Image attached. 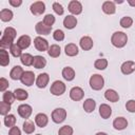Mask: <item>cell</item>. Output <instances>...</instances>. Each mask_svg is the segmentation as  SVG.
I'll return each instance as SVG.
<instances>
[{
    "instance_id": "6da1fadb",
    "label": "cell",
    "mask_w": 135,
    "mask_h": 135,
    "mask_svg": "<svg viewBox=\"0 0 135 135\" xmlns=\"http://www.w3.org/2000/svg\"><path fill=\"white\" fill-rule=\"evenodd\" d=\"M127 42H128V36H127L126 33L118 31V32H115V33L112 34L111 43H112L115 47L121 49V47L126 46Z\"/></svg>"
},
{
    "instance_id": "7a4b0ae2",
    "label": "cell",
    "mask_w": 135,
    "mask_h": 135,
    "mask_svg": "<svg viewBox=\"0 0 135 135\" xmlns=\"http://www.w3.org/2000/svg\"><path fill=\"white\" fill-rule=\"evenodd\" d=\"M89 84L91 86L92 90L94 91H99L103 88L104 85V79L101 75L99 74H93L91 77H90V80H89Z\"/></svg>"
},
{
    "instance_id": "3957f363",
    "label": "cell",
    "mask_w": 135,
    "mask_h": 135,
    "mask_svg": "<svg viewBox=\"0 0 135 135\" xmlns=\"http://www.w3.org/2000/svg\"><path fill=\"white\" fill-rule=\"evenodd\" d=\"M65 90H66V86L64 82H62L61 80H55L51 85L50 92L54 96H61L65 93Z\"/></svg>"
},
{
    "instance_id": "277c9868",
    "label": "cell",
    "mask_w": 135,
    "mask_h": 135,
    "mask_svg": "<svg viewBox=\"0 0 135 135\" xmlns=\"http://www.w3.org/2000/svg\"><path fill=\"white\" fill-rule=\"evenodd\" d=\"M51 117L55 123H61L66 118V110H64L63 108H56L55 110H53Z\"/></svg>"
},
{
    "instance_id": "5b68a950",
    "label": "cell",
    "mask_w": 135,
    "mask_h": 135,
    "mask_svg": "<svg viewBox=\"0 0 135 135\" xmlns=\"http://www.w3.org/2000/svg\"><path fill=\"white\" fill-rule=\"evenodd\" d=\"M34 46L39 52H45V51H49L50 49L49 41L41 36H37L36 38H34Z\"/></svg>"
},
{
    "instance_id": "8992f818",
    "label": "cell",
    "mask_w": 135,
    "mask_h": 135,
    "mask_svg": "<svg viewBox=\"0 0 135 135\" xmlns=\"http://www.w3.org/2000/svg\"><path fill=\"white\" fill-rule=\"evenodd\" d=\"M30 11L34 16H40L45 12V4L42 1H36L31 4Z\"/></svg>"
},
{
    "instance_id": "52a82bcc",
    "label": "cell",
    "mask_w": 135,
    "mask_h": 135,
    "mask_svg": "<svg viewBox=\"0 0 135 135\" xmlns=\"http://www.w3.org/2000/svg\"><path fill=\"white\" fill-rule=\"evenodd\" d=\"M21 83L26 85V86H31L34 84V82H36V78H35V74L32 71H24L21 79H20Z\"/></svg>"
},
{
    "instance_id": "ba28073f",
    "label": "cell",
    "mask_w": 135,
    "mask_h": 135,
    "mask_svg": "<svg viewBox=\"0 0 135 135\" xmlns=\"http://www.w3.org/2000/svg\"><path fill=\"white\" fill-rule=\"evenodd\" d=\"M17 112H18V115H19L21 118L27 119V118L32 115L33 108H32L30 104H27V103H22V104H20V105L17 108Z\"/></svg>"
},
{
    "instance_id": "9c48e42d",
    "label": "cell",
    "mask_w": 135,
    "mask_h": 135,
    "mask_svg": "<svg viewBox=\"0 0 135 135\" xmlns=\"http://www.w3.org/2000/svg\"><path fill=\"white\" fill-rule=\"evenodd\" d=\"M68 9L69 12L73 15V16H76V15H79L82 13V4L77 1V0H72L69 2V5H68Z\"/></svg>"
},
{
    "instance_id": "30bf717a",
    "label": "cell",
    "mask_w": 135,
    "mask_h": 135,
    "mask_svg": "<svg viewBox=\"0 0 135 135\" xmlns=\"http://www.w3.org/2000/svg\"><path fill=\"white\" fill-rule=\"evenodd\" d=\"M35 31H36V33H37L39 36L42 37V36L50 35L51 32H52V27L45 25L42 21H39V22H37L36 25H35Z\"/></svg>"
},
{
    "instance_id": "8fae6325",
    "label": "cell",
    "mask_w": 135,
    "mask_h": 135,
    "mask_svg": "<svg viewBox=\"0 0 135 135\" xmlns=\"http://www.w3.org/2000/svg\"><path fill=\"white\" fill-rule=\"evenodd\" d=\"M84 92L80 86H73L70 90V98L74 101H79L83 98Z\"/></svg>"
},
{
    "instance_id": "7c38bea8",
    "label": "cell",
    "mask_w": 135,
    "mask_h": 135,
    "mask_svg": "<svg viewBox=\"0 0 135 135\" xmlns=\"http://www.w3.org/2000/svg\"><path fill=\"white\" fill-rule=\"evenodd\" d=\"M120 71L123 75H130L135 71V61L127 60L120 65Z\"/></svg>"
},
{
    "instance_id": "4fadbf2b",
    "label": "cell",
    "mask_w": 135,
    "mask_h": 135,
    "mask_svg": "<svg viewBox=\"0 0 135 135\" xmlns=\"http://www.w3.org/2000/svg\"><path fill=\"white\" fill-rule=\"evenodd\" d=\"M49 81H50V76L47 73H41L37 76L36 78V85L39 88V89H44L47 84H49Z\"/></svg>"
},
{
    "instance_id": "5bb4252c",
    "label": "cell",
    "mask_w": 135,
    "mask_h": 135,
    "mask_svg": "<svg viewBox=\"0 0 135 135\" xmlns=\"http://www.w3.org/2000/svg\"><path fill=\"white\" fill-rule=\"evenodd\" d=\"M79 45L83 51H90L93 47L94 42H93V39L90 36H83V37L80 38Z\"/></svg>"
},
{
    "instance_id": "9a60e30c",
    "label": "cell",
    "mask_w": 135,
    "mask_h": 135,
    "mask_svg": "<svg viewBox=\"0 0 135 135\" xmlns=\"http://www.w3.org/2000/svg\"><path fill=\"white\" fill-rule=\"evenodd\" d=\"M77 25V18L73 15H68L63 19V26L68 30H73Z\"/></svg>"
},
{
    "instance_id": "2e32d148",
    "label": "cell",
    "mask_w": 135,
    "mask_h": 135,
    "mask_svg": "<svg viewBox=\"0 0 135 135\" xmlns=\"http://www.w3.org/2000/svg\"><path fill=\"white\" fill-rule=\"evenodd\" d=\"M31 42H32V39H31V37L28 35H22V36H20L18 38L16 43L21 50H25L31 45Z\"/></svg>"
},
{
    "instance_id": "e0dca14e",
    "label": "cell",
    "mask_w": 135,
    "mask_h": 135,
    "mask_svg": "<svg viewBox=\"0 0 135 135\" xmlns=\"http://www.w3.org/2000/svg\"><path fill=\"white\" fill-rule=\"evenodd\" d=\"M127 127H128V120L124 117H116L113 120V128L115 130L121 131V130H124Z\"/></svg>"
},
{
    "instance_id": "ac0fdd59",
    "label": "cell",
    "mask_w": 135,
    "mask_h": 135,
    "mask_svg": "<svg viewBox=\"0 0 135 135\" xmlns=\"http://www.w3.org/2000/svg\"><path fill=\"white\" fill-rule=\"evenodd\" d=\"M102 12L107 15H113L116 12V6H115V2L113 1H104L102 3Z\"/></svg>"
},
{
    "instance_id": "d6986e66",
    "label": "cell",
    "mask_w": 135,
    "mask_h": 135,
    "mask_svg": "<svg viewBox=\"0 0 135 135\" xmlns=\"http://www.w3.org/2000/svg\"><path fill=\"white\" fill-rule=\"evenodd\" d=\"M99 115L103 119H108L112 115V108L107 103H101L99 107Z\"/></svg>"
},
{
    "instance_id": "ffe728a7",
    "label": "cell",
    "mask_w": 135,
    "mask_h": 135,
    "mask_svg": "<svg viewBox=\"0 0 135 135\" xmlns=\"http://www.w3.org/2000/svg\"><path fill=\"white\" fill-rule=\"evenodd\" d=\"M35 123L39 128H44L49 123V117H47V115L44 114V113H38L35 116Z\"/></svg>"
},
{
    "instance_id": "44dd1931",
    "label": "cell",
    "mask_w": 135,
    "mask_h": 135,
    "mask_svg": "<svg viewBox=\"0 0 135 135\" xmlns=\"http://www.w3.org/2000/svg\"><path fill=\"white\" fill-rule=\"evenodd\" d=\"M23 73H24V71L20 65H15L9 72V77L13 80H20Z\"/></svg>"
},
{
    "instance_id": "7402d4cb",
    "label": "cell",
    "mask_w": 135,
    "mask_h": 135,
    "mask_svg": "<svg viewBox=\"0 0 135 135\" xmlns=\"http://www.w3.org/2000/svg\"><path fill=\"white\" fill-rule=\"evenodd\" d=\"M64 53L69 57H74V56L78 55L79 50H78V46L75 43H69L64 46Z\"/></svg>"
},
{
    "instance_id": "603a6c76",
    "label": "cell",
    "mask_w": 135,
    "mask_h": 135,
    "mask_svg": "<svg viewBox=\"0 0 135 135\" xmlns=\"http://www.w3.org/2000/svg\"><path fill=\"white\" fill-rule=\"evenodd\" d=\"M104 98L108 100V101H111V102H117L119 100V95L118 93L113 90V89H108L105 92H104Z\"/></svg>"
},
{
    "instance_id": "cb8c5ba5",
    "label": "cell",
    "mask_w": 135,
    "mask_h": 135,
    "mask_svg": "<svg viewBox=\"0 0 135 135\" xmlns=\"http://www.w3.org/2000/svg\"><path fill=\"white\" fill-rule=\"evenodd\" d=\"M62 77L66 80V81H72L74 78H75V71L73 68L71 66H65L62 69Z\"/></svg>"
},
{
    "instance_id": "d4e9b609",
    "label": "cell",
    "mask_w": 135,
    "mask_h": 135,
    "mask_svg": "<svg viewBox=\"0 0 135 135\" xmlns=\"http://www.w3.org/2000/svg\"><path fill=\"white\" fill-rule=\"evenodd\" d=\"M46 65V59L43 56L36 55L34 56V61H33V66L36 69H43Z\"/></svg>"
},
{
    "instance_id": "484cf974",
    "label": "cell",
    "mask_w": 135,
    "mask_h": 135,
    "mask_svg": "<svg viewBox=\"0 0 135 135\" xmlns=\"http://www.w3.org/2000/svg\"><path fill=\"white\" fill-rule=\"evenodd\" d=\"M95 108H96V101L93 98H88V99L84 100V102H83V110L86 113L94 112Z\"/></svg>"
},
{
    "instance_id": "4316f807",
    "label": "cell",
    "mask_w": 135,
    "mask_h": 135,
    "mask_svg": "<svg viewBox=\"0 0 135 135\" xmlns=\"http://www.w3.org/2000/svg\"><path fill=\"white\" fill-rule=\"evenodd\" d=\"M14 17V14L11 9L8 8H3L0 11V19L3 21V22H8L13 19Z\"/></svg>"
},
{
    "instance_id": "83f0119b",
    "label": "cell",
    "mask_w": 135,
    "mask_h": 135,
    "mask_svg": "<svg viewBox=\"0 0 135 135\" xmlns=\"http://www.w3.org/2000/svg\"><path fill=\"white\" fill-rule=\"evenodd\" d=\"M47 54L52 58H57L61 54V49H60V46L58 44H52V45H50V49L47 51Z\"/></svg>"
},
{
    "instance_id": "f1b7e54d",
    "label": "cell",
    "mask_w": 135,
    "mask_h": 135,
    "mask_svg": "<svg viewBox=\"0 0 135 135\" xmlns=\"http://www.w3.org/2000/svg\"><path fill=\"white\" fill-rule=\"evenodd\" d=\"M9 63V55L8 52L4 49H0V64L2 66H6Z\"/></svg>"
},
{
    "instance_id": "f546056e",
    "label": "cell",
    "mask_w": 135,
    "mask_h": 135,
    "mask_svg": "<svg viewBox=\"0 0 135 135\" xmlns=\"http://www.w3.org/2000/svg\"><path fill=\"white\" fill-rule=\"evenodd\" d=\"M20 61L23 65L25 66H30L33 65V61H34V56H32L30 53H24L21 55L20 57Z\"/></svg>"
},
{
    "instance_id": "4dcf8cb0",
    "label": "cell",
    "mask_w": 135,
    "mask_h": 135,
    "mask_svg": "<svg viewBox=\"0 0 135 135\" xmlns=\"http://www.w3.org/2000/svg\"><path fill=\"white\" fill-rule=\"evenodd\" d=\"M14 94H15L16 99H17V100H20V101L26 100V99H27V97H28V93H27L25 90L21 89V88L16 89V90L14 91Z\"/></svg>"
},
{
    "instance_id": "1f68e13d",
    "label": "cell",
    "mask_w": 135,
    "mask_h": 135,
    "mask_svg": "<svg viewBox=\"0 0 135 135\" xmlns=\"http://www.w3.org/2000/svg\"><path fill=\"white\" fill-rule=\"evenodd\" d=\"M3 122H4L5 127H7V128H9V129L13 128V127H15V123H16V117H15V115H13V114H7L6 116H4Z\"/></svg>"
},
{
    "instance_id": "d6a6232c",
    "label": "cell",
    "mask_w": 135,
    "mask_h": 135,
    "mask_svg": "<svg viewBox=\"0 0 135 135\" xmlns=\"http://www.w3.org/2000/svg\"><path fill=\"white\" fill-rule=\"evenodd\" d=\"M94 66L95 69L99 70V71H102V70H105L108 68V60L105 58H99V59H96L95 62H94Z\"/></svg>"
},
{
    "instance_id": "836d02e7",
    "label": "cell",
    "mask_w": 135,
    "mask_h": 135,
    "mask_svg": "<svg viewBox=\"0 0 135 135\" xmlns=\"http://www.w3.org/2000/svg\"><path fill=\"white\" fill-rule=\"evenodd\" d=\"M2 101H4V102H6V103H9V104H12L14 101H15V99H16V97H15V94H14V92H11V91H5V92H3V95H2Z\"/></svg>"
},
{
    "instance_id": "e575fe53",
    "label": "cell",
    "mask_w": 135,
    "mask_h": 135,
    "mask_svg": "<svg viewBox=\"0 0 135 135\" xmlns=\"http://www.w3.org/2000/svg\"><path fill=\"white\" fill-rule=\"evenodd\" d=\"M22 130H23L24 133H26V134H32V133H34V131H35V124H34V122L31 121V120H25V121L23 122Z\"/></svg>"
},
{
    "instance_id": "d590c367",
    "label": "cell",
    "mask_w": 135,
    "mask_h": 135,
    "mask_svg": "<svg viewBox=\"0 0 135 135\" xmlns=\"http://www.w3.org/2000/svg\"><path fill=\"white\" fill-rule=\"evenodd\" d=\"M2 36H5V37H7V38H9V39H12V40H15V38H16V36H17V32H16V30H15L14 27L7 26V27H5V30L3 31Z\"/></svg>"
},
{
    "instance_id": "8d00e7d4",
    "label": "cell",
    "mask_w": 135,
    "mask_h": 135,
    "mask_svg": "<svg viewBox=\"0 0 135 135\" xmlns=\"http://www.w3.org/2000/svg\"><path fill=\"white\" fill-rule=\"evenodd\" d=\"M119 24H120V26L123 27V28H129V27H131L132 24H133V19H132L130 16H124V17H122V18L120 19Z\"/></svg>"
},
{
    "instance_id": "74e56055",
    "label": "cell",
    "mask_w": 135,
    "mask_h": 135,
    "mask_svg": "<svg viewBox=\"0 0 135 135\" xmlns=\"http://www.w3.org/2000/svg\"><path fill=\"white\" fill-rule=\"evenodd\" d=\"M73 132H74L73 128L69 124H65V126H63L59 129L58 135H73Z\"/></svg>"
},
{
    "instance_id": "f35d334b",
    "label": "cell",
    "mask_w": 135,
    "mask_h": 135,
    "mask_svg": "<svg viewBox=\"0 0 135 135\" xmlns=\"http://www.w3.org/2000/svg\"><path fill=\"white\" fill-rule=\"evenodd\" d=\"M55 21H56V19H55V17H54V15H52V14H46V15L43 17V20H42V22H43L45 25L50 26V27L53 26V24L55 23Z\"/></svg>"
},
{
    "instance_id": "ab89813d",
    "label": "cell",
    "mask_w": 135,
    "mask_h": 135,
    "mask_svg": "<svg viewBox=\"0 0 135 135\" xmlns=\"http://www.w3.org/2000/svg\"><path fill=\"white\" fill-rule=\"evenodd\" d=\"M9 52L14 57H21V55H22V50L17 45V43H14L9 47Z\"/></svg>"
},
{
    "instance_id": "60d3db41",
    "label": "cell",
    "mask_w": 135,
    "mask_h": 135,
    "mask_svg": "<svg viewBox=\"0 0 135 135\" xmlns=\"http://www.w3.org/2000/svg\"><path fill=\"white\" fill-rule=\"evenodd\" d=\"M9 111H11V104L4 101H1L0 102V114L2 116H6Z\"/></svg>"
},
{
    "instance_id": "b9f144b4",
    "label": "cell",
    "mask_w": 135,
    "mask_h": 135,
    "mask_svg": "<svg viewBox=\"0 0 135 135\" xmlns=\"http://www.w3.org/2000/svg\"><path fill=\"white\" fill-rule=\"evenodd\" d=\"M52 7H53V11H54L57 15H59V16L63 15V13H64V8H63V6H62L59 2H54L53 5H52Z\"/></svg>"
},
{
    "instance_id": "7bdbcfd3",
    "label": "cell",
    "mask_w": 135,
    "mask_h": 135,
    "mask_svg": "<svg viewBox=\"0 0 135 135\" xmlns=\"http://www.w3.org/2000/svg\"><path fill=\"white\" fill-rule=\"evenodd\" d=\"M53 38H54L56 41H62V40L64 39V33H63V31H61V30H56V31H54V33H53Z\"/></svg>"
},
{
    "instance_id": "ee69618b",
    "label": "cell",
    "mask_w": 135,
    "mask_h": 135,
    "mask_svg": "<svg viewBox=\"0 0 135 135\" xmlns=\"http://www.w3.org/2000/svg\"><path fill=\"white\" fill-rule=\"evenodd\" d=\"M126 109L130 113H135V100L134 99L128 100L126 103Z\"/></svg>"
},
{
    "instance_id": "f6af8a7d",
    "label": "cell",
    "mask_w": 135,
    "mask_h": 135,
    "mask_svg": "<svg viewBox=\"0 0 135 135\" xmlns=\"http://www.w3.org/2000/svg\"><path fill=\"white\" fill-rule=\"evenodd\" d=\"M8 80H6L4 77H1L0 78V91L1 92H5L7 89H8Z\"/></svg>"
},
{
    "instance_id": "bcb514c9",
    "label": "cell",
    "mask_w": 135,
    "mask_h": 135,
    "mask_svg": "<svg viewBox=\"0 0 135 135\" xmlns=\"http://www.w3.org/2000/svg\"><path fill=\"white\" fill-rule=\"evenodd\" d=\"M8 135H21V131H20V129L18 127L15 126V127H13V128L9 129Z\"/></svg>"
},
{
    "instance_id": "7dc6e473",
    "label": "cell",
    "mask_w": 135,
    "mask_h": 135,
    "mask_svg": "<svg viewBox=\"0 0 135 135\" xmlns=\"http://www.w3.org/2000/svg\"><path fill=\"white\" fill-rule=\"evenodd\" d=\"M8 3H9L12 6H14V7H18V6H20V5L22 4V1H21V0H9Z\"/></svg>"
},
{
    "instance_id": "c3c4849f",
    "label": "cell",
    "mask_w": 135,
    "mask_h": 135,
    "mask_svg": "<svg viewBox=\"0 0 135 135\" xmlns=\"http://www.w3.org/2000/svg\"><path fill=\"white\" fill-rule=\"evenodd\" d=\"M128 3L131 6H135V0H128Z\"/></svg>"
},
{
    "instance_id": "681fc988",
    "label": "cell",
    "mask_w": 135,
    "mask_h": 135,
    "mask_svg": "<svg viewBox=\"0 0 135 135\" xmlns=\"http://www.w3.org/2000/svg\"><path fill=\"white\" fill-rule=\"evenodd\" d=\"M95 135H108L105 132H97Z\"/></svg>"
},
{
    "instance_id": "f907efd6",
    "label": "cell",
    "mask_w": 135,
    "mask_h": 135,
    "mask_svg": "<svg viewBox=\"0 0 135 135\" xmlns=\"http://www.w3.org/2000/svg\"><path fill=\"white\" fill-rule=\"evenodd\" d=\"M122 2H123L122 0H121V1H118V0H116V1H115V3H122Z\"/></svg>"
},
{
    "instance_id": "816d5d0a",
    "label": "cell",
    "mask_w": 135,
    "mask_h": 135,
    "mask_svg": "<svg viewBox=\"0 0 135 135\" xmlns=\"http://www.w3.org/2000/svg\"><path fill=\"white\" fill-rule=\"evenodd\" d=\"M36 135H41V134H36Z\"/></svg>"
}]
</instances>
